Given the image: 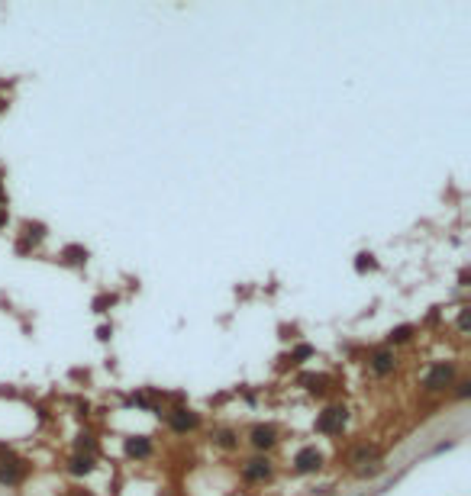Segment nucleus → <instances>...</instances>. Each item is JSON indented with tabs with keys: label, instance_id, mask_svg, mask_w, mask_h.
Instances as JSON below:
<instances>
[{
	"label": "nucleus",
	"instance_id": "obj_1",
	"mask_svg": "<svg viewBox=\"0 0 471 496\" xmlns=\"http://www.w3.org/2000/svg\"><path fill=\"white\" fill-rule=\"evenodd\" d=\"M346 419H349V410H346V406H330V410L320 412L317 432H320V435H339V432L346 429Z\"/></svg>",
	"mask_w": 471,
	"mask_h": 496
},
{
	"label": "nucleus",
	"instance_id": "obj_2",
	"mask_svg": "<svg viewBox=\"0 0 471 496\" xmlns=\"http://www.w3.org/2000/svg\"><path fill=\"white\" fill-rule=\"evenodd\" d=\"M452 380H455L452 365H436V367H429V374L423 377V387L429 390V394H439V390H445V387H452Z\"/></svg>",
	"mask_w": 471,
	"mask_h": 496
},
{
	"label": "nucleus",
	"instance_id": "obj_3",
	"mask_svg": "<svg viewBox=\"0 0 471 496\" xmlns=\"http://www.w3.org/2000/svg\"><path fill=\"white\" fill-rule=\"evenodd\" d=\"M368 367H371V371H375L377 377L394 374V367H397V355L391 351V348H377V351H371V358H368Z\"/></svg>",
	"mask_w": 471,
	"mask_h": 496
},
{
	"label": "nucleus",
	"instance_id": "obj_4",
	"mask_svg": "<svg viewBox=\"0 0 471 496\" xmlns=\"http://www.w3.org/2000/svg\"><path fill=\"white\" fill-rule=\"evenodd\" d=\"M23 477H26V464H23V461L19 458H0V484L17 487Z\"/></svg>",
	"mask_w": 471,
	"mask_h": 496
},
{
	"label": "nucleus",
	"instance_id": "obj_5",
	"mask_svg": "<svg viewBox=\"0 0 471 496\" xmlns=\"http://www.w3.org/2000/svg\"><path fill=\"white\" fill-rule=\"evenodd\" d=\"M320 464H323V454L313 448V445L301 448L297 458H294V470H297V474H313V470H320Z\"/></svg>",
	"mask_w": 471,
	"mask_h": 496
},
{
	"label": "nucleus",
	"instance_id": "obj_6",
	"mask_svg": "<svg viewBox=\"0 0 471 496\" xmlns=\"http://www.w3.org/2000/svg\"><path fill=\"white\" fill-rule=\"evenodd\" d=\"M242 477L249 480V484H265V480L272 477V461H268V458H252V461H245Z\"/></svg>",
	"mask_w": 471,
	"mask_h": 496
},
{
	"label": "nucleus",
	"instance_id": "obj_7",
	"mask_svg": "<svg viewBox=\"0 0 471 496\" xmlns=\"http://www.w3.org/2000/svg\"><path fill=\"white\" fill-rule=\"evenodd\" d=\"M168 425L178 435H184V432H194L200 425V419H197V412H190V410H171L168 412Z\"/></svg>",
	"mask_w": 471,
	"mask_h": 496
},
{
	"label": "nucleus",
	"instance_id": "obj_8",
	"mask_svg": "<svg viewBox=\"0 0 471 496\" xmlns=\"http://www.w3.org/2000/svg\"><path fill=\"white\" fill-rule=\"evenodd\" d=\"M249 439H252L255 448H272L274 441H278V429L274 425H255Z\"/></svg>",
	"mask_w": 471,
	"mask_h": 496
},
{
	"label": "nucleus",
	"instance_id": "obj_9",
	"mask_svg": "<svg viewBox=\"0 0 471 496\" xmlns=\"http://www.w3.org/2000/svg\"><path fill=\"white\" fill-rule=\"evenodd\" d=\"M126 454H130V458L145 461L152 454V441L149 439H130L126 441Z\"/></svg>",
	"mask_w": 471,
	"mask_h": 496
},
{
	"label": "nucleus",
	"instance_id": "obj_10",
	"mask_svg": "<svg viewBox=\"0 0 471 496\" xmlns=\"http://www.w3.org/2000/svg\"><path fill=\"white\" fill-rule=\"evenodd\" d=\"M71 470H75V474H91V470H94V458H87V454H78V458L71 461Z\"/></svg>",
	"mask_w": 471,
	"mask_h": 496
},
{
	"label": "nucleus",
	"instance_id": "obj_11",
	"mask_svg": "<svg viewBox=\"0 0 471 496\" xmlns=\"http://www.w3.org/2000/svg\"><path fill=\"white\" fill-rule=\"evenodd\" d=\"M387 338H391L394 345H400V342H410V338H414V326H397Z\"/></svg>",
	"mask_w": 471,
	"mask_h": 496
},
{
	"label": "nucleus",
	"instance_id": "obj_12",
	"mask_svg": "<svg viewBox=\"0 0 471 496\" xmlns=\"http://www.w3.org/2000/svg\"><path fill=\"white\" fill-rule=\"evenodd\" d=\"M217 441L223 445V448H236V445H239V441H236V432H229V429L217 432Z\"/></svg>",
	"mask_w": 471,
	"mask_h": 496
},
{
	"label": "nucleus",
	"instance_id": "obj_13",
	"mask_svg": "<svg viewBox=\"0 0 471 496\" xmlns=\"http://www.w3.org/2000/svg\"><path fill=\"white\" fill-rule=\"evenodd\" d=\"M365 268H375L371 255H358V271H365Z\"/></svg>",
	"mask_w": 471,
	"mask_h": 496
},
{
	"label": "nucleus",
	"instance_id": "obj_14",
	"mask_svg": "<svg viewBox=\"0 0 471 496\" xmlns=\"http://www.w3.org/2000/svg\"><path fill=\"white\" fill-rule=\"evenodd\" d=\"M468 387H471L468 380H462V384H459V396H468Z\"/></svg>",
	"mask_w": 471,
	"mask_h": 496
},
{
	"label": "nucleus",
	"instance_id": "obj_15",
	"mask_svg": "<svg viewBox=\"0 0 471 496\" xmlns=\"http://www.w3.org/2000/svg\"><path fill=\"white\" fill-rule=\"evenodd\" d=\"M0 223H7V210H0Z\"/></svg>",
	"mask_w": 471,
	"mask_h": 496
},
{
	"label": "nucleus",
	"instance_id": "obj_16",
	"mask_svg": "<svg viewBox=\"0 0 471 496\" xmlns=\"http://www.w3.org/2000/svg\"><path fill=\"white\" fill-rule=\"evenodd\" d=\"M0 197H3V187H0Z\"/></svg>",
	"mask_w": 471,
	"mask_h": 496
}]
</instances>
